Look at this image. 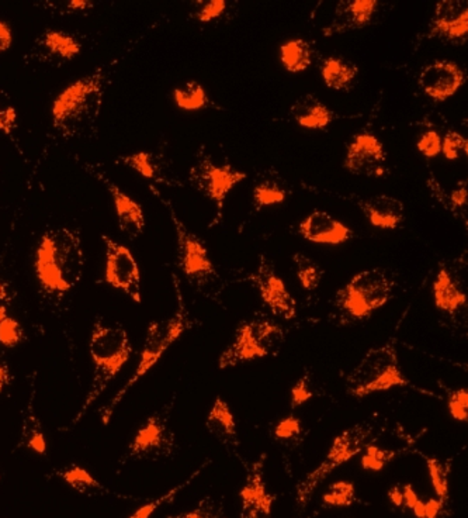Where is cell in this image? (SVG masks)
I'll use <instances>...</instances> for the list:
<instances>
[{"label": "cell", "instance_id": "cell-9", "mask_svg": "<svg viewBox=\"0 0 468 518\" xmlns=\"http://www.w3.org/2000/svg\"><path fill=\"white\" fill-rule=\"evenodd\" d=\"M106 249L105 280L114 289L121 290L136 303L143 302L141 295V270L130 249L114 241L108 236H101Z\"/></svg>", "mask_w": 468, "mask_h": 518}, {"label": "cell", "instance_id": "cell-42", "mask_svg": "<svg viewBox=\"0 0 468 518\" xmlns=\"http://www.w3.org/2000/svg\"><path fill=\"white\" fill-rule=\"evenodd\" d=\"M417 150L426 158H435L442 151V137L436 130H427L417 143Z\"/></svg>", "mask_w": 468, "mask_h": 518}, {"label": "cell", "instance_id": "cell-11", "mask_svg": "<svg viewBox=\"0 0 468 518\" xmlns=\"http://www.w3.org/2000/svg\"><path fill=\"white\" fill-rule=\"evenodd\" d=\"M174 436L169 429L168 416L156 411L139 427L131 442L128 455L136 459H159L173 452Z\"/></svg>", "mask_w": 468, "mask_h": 518}, {"label": "cell", "instance_id": "cell-7", "mask_svg": "<svg viewBox=\"0 0 468 518\" xmlns=\"http://www.w3.org/2000/svg\"><path fill=\"white\" fill-rule=\"evenodd\" d=\"M285 340L282 327L270 320H253L240 325L231 345L221 353L219 368H234L240 363L266 358Z\"/></svg>", "mask_w": 468, "mask_h": 518}, {"label": "cell", "instance_id": "cell-29", "mask_svg": "<svg viewBox=\"0 0 468 518\" xmlns=\"http://www.w3.org/2000/svg\"><path fill=\"white\" fill-rule=\"evenodd\" d=\"M173 99L177 108L186 112H196L209 102L206 89L196 80H189L184 85L176 88L173 90Z\"/></svg>", "mask_w": 468, "mask_h": 518}, {"label": "cell", "instance_id": "cell-35", "mask_svg": "<svg viewBox=\"0 0 468 518\" xmlns=\"http://www.w3.org/2000/svg\"><path fill=\"white\" fill-rule=\"evenodd\" d=\"M121 161L126 166H130L134 171L138 172L139 175H143L146 179L158 178V165H156L155 158L152 154L146 151L141 153L131 154V155L121 156Z\"/></svg>", "mask_w": 468, "mask_h": 518}, {"label": "cell", "instance_id": "cell-8", "mask_svg": "<svg viewBox=\"0 0 468 518\" xmlns=\"http://www.w3.org/2000/svg\"><path fill=\"white\" fill-rule=\"evenodd\" d=\"M370 434V427L366 426V424H356V426L342 431L333 439L332 447L329 449L323 464L316 467L315 471L308 474L307 477L298 485L297 496H295L298 509L303 510L308 504L316 486L323 484L328 475L332 474L336 467L345 465L346 462L351 461L356 455L363 451Z\"/></svg>", "mask_w": 468, "mask_h": 518}, {"label": "cell", "instance_id": "cell-19", "mask_svg": "<svg viewBox=\"0 0 468 518\" xmlns=\"http://www.w3.org/2000/svg\"><path fill=\"white\" fill-rule=\"evenodd\" d=\"M298 232L307 241L315 244L339 245L349 241L353 231L326 212H314L305 217L298 227Z\"/></svg>", "mask_w": 468, "mask_h": 518}, {"label": "cell", "instance_id": "cell-46", "mask_svg": "<svg viewBox=\"0 0 468 518\" xmlns=\"http://www.w3.org/2000/svg\"><path fill=\"white\" fill-rule=\"evenodd\" d=\"M27 448L32 449L38 455L45 454V451H47V441H45L44 434L40 429H34L30 434L29 439H27Z\"/></svg>", "mask_w": 468, "mask_h": 518}, {"label": "cell", "instance_id": "cell-32", "mask_svg": "<svg viewBox=\"0 0 468 518\" xmlns=\"http://www.w3.org/2000/svg\"><path fill=\"white\" fill-rule=\"evenodd\" d=\"M356 500V487L351 482L339 480L331 485L328 492L323 494V504L328 507H349Z\"/></svg>", "mask_w": 468, "mask_h": 518}, {"label": "cell", "instance_id": "cell-24", "mask_svg": "<svg viewBox=\"0 0 468 518\" xmlns=\"http://www.w3.org/2000/svg\"><path fill=\"white\" fill-rule=\"evenodd\" d=\"M35 45L40 48L42 57H47L50 61H60V62L73 60L82 52L80 40L70 33L61 32V30H47L38 39Z\"/></svg>", "mask_w": 468, "mask_h": 518}, {"label": "cell", "instance_id": "cell-22", "mask_svg": "<svg viewBox=\"0 0 468 518\" xmlns=\"http://www.w3.org/2000/svg\"><path fill=\"white\" fill-rule=\"evenodd\" d=\"M435 306L440 312L454 315L460 308L467 305V295L460 287V283L450 274V270L442 267L437 272L434 287Z\"/></svg>", "mask_w": 468, "mask_h": 518}, {"label": "cell", "instance_id": "cell-41", "mask_svg": "<svg viewBox=\"0 0 468 518\" xmlns=\"http://www.w3.org/2000/svg\"><path fill=\"white\" fill-rule=\"evenodd\" d=\"M24 337L22 325L14 318L7 316L4 322L0 323V344L6 348H13L19 345Z\"/></svg>", "mask_w": 468, "mask_h": 518}, {"label": "cell", "instance_id": "cell-16", "mask_svg": "<svg viewBox=\"0 0 468 518\" xmlns=\"http://www.w3.org/2000/svg\"><path fill=\"white\" fill-rule=\"evenodd\" d=\"M266 454L260 457L248 471L247 482L240 489L239 497L242 502L240 518H270L276 497L267 492L263 469H265Z\"/></svg>", "mask_w": 468, "mask_h": 518}, {"label": "cell", "instance_id": "cell-52", "mask_svg": "<svg viewBox=\"0 0 468 518\" xmlns=\"http://www.w3.org/2000/svg\"><path fill=\"white\" fill-rule=\"evenodd\" d=\"M68 7L70 10H75V12H83V10L93 7V4L89 2V0H70V2H68Z\"/></svg>", "mask_w": 468, "mask_h": 518}, {"label": "cell", "instance_id": "cell-39", "mask_svg": "<svg viewBox=\"0 0 468 518\" xmlns=\"http://www.w3.org/2000/svg\"><path fill=\"white\" fill-rule=\"evenodd\" d=\"M447 407H449L450 416L455 421L467 423L468 421V391L465 388L450 391L447 398Z\"/></svg>", "mask_w": 468, "mask_h": 518}, {"label": "cell", "instance_id": "cell-1", "mask_svg": "<svg viewBox=\"0 0 468 518\" xmlns=\"http://www.w3.org/2000/svg\"><path fill=\"white\" fill-rule=\"evenodd\" d=\"M85 268L80 232L68 227L51 229L42 234L34 257V272L48 295L70 292L80 282Z\"/></svg>", "mask_w": 468, "mask_h": 518}, {"label": "cell", "instance_id": "cell-27", "mask_svg": "<svg viewBox=\"0 0 468 518\" xmlns=\"http://www.w3.org/2000/svg\"><path fill=\"white\" fill-rule=\"evenodd\" d=\"M280 60L288 72H303L313 62V48L305 40H290L280 47Z\"/></svg>", "mask_w": 468, "mask_h": 518}, {"label": "cell", "instance_id": "cell-3", "mask_svg": "<svg viewBox=\"0 0 468 518\" xmlns=\"http://www.w3.org/2000/svg\"><path fill=\"white\" fill-rule=\"evenodd\" d=\"M89 351L95 363L92 385L89 389L88 396L80 407V413L76 414L72 423L70 424V429L78 426L86 411L89 410V407L100 398L103 391L110 385L111 381L121 372V369L130 360L133 345L123 325H106L98 318L93 325L92 334L89 341Z\"/></svg>", "mask_w": 468, "mask_h": 518}, {"label": "cell", "instance_id": "cell-47", "mask_svg": "<svg viewBox=\"0 0 468 518\" xmlns=\"http://www.w3.org/2000/svg\"><path fill=\"white\" fill-rule=\"evenodd\" d=\"M13 30L9 23L0 20V52H5L12 47Z\"/></svg>", "mask_w": 468, "mask_h": 518}, {"label": "cell", "instance_id": "cell-48", "mask_svg": "<svg viewBox=\"0 0 468 518\" xmlns=\"http://www.w3.org/2000/svg\"><path fill=\"white\" fill-rule=\"evenodd\" d=\"M467 184H465L464 182V184H460L459 186L452 192V194H450V201H452V204L454 209H462V207H464L465 204H467Z\"/></svg>", "mask_w": 468, "mask_h": 518}, {"label": "cell", "instance_id": "cell-37", "mask_svg": "<svg viewBox=\"0 0 468 518\" xmlns=\"http://www.w3.org/2000/svg\"><path fill=\"white\" fill-rule=\"evenodd\" d=\"M440 153H443L445 158L449 159V161H455V159H459L462 154L467 155L468 140L459 131H447L446 136L443 137Z\"/></svg>", "mask_w": 468, "mask_h": 518}, {"label": "cell", "instance_id": "cell-25", "mask_svg": "<svg viewBox=\"0 0 468 518\" xmlns=\"http://www.w3.org/2000/svg\"><path fill=\"white\" fill-rule=\"evenodd\" d=\"M209 433L225 447L238 446L237 421L234 413L221 398L215 399L206 421Z\"/></svg>", "mask_w": 468, "mask_h": 518}, {"label": "cell", "instance_id": "cell-36", "mask_svg": "<svg viewBox=\"0 0 468 518\" xmlns=\"http://www.w3.org/2000/svg\"><path fill=\"white\" fill-rule=\"evenodd\" d=\"M206 466L207 464L202 465L201 467L197 469L196 474L192 475V476H190L186 482H183V484L174 487V489H172L171 492L166 493V494H164V496L158 497V499L146 503V504H144L143 507H139V509L136 510V512H134V514H131L128 518H151V515L154 514V513H155L156 510L161 507V505H164V503H168L171 502V500H173V497L176 496L177 493L181 492L182 489H184L187 485L192 484V480L196 479L197 475H199L200 472H201L202 469H204Z\"/></svg>", "mask_w": 468, "mask_h": 518}, {"label": "cell", "instance_id": "cell-33", "mask_svg": "<svg viewBox=\"0 0 468 518\" xmlns=\"http://www.w3.org/2000/svg\"><path fill=\"white\" fill-rule=\"evenodd\" d=\"M253 201L257 206L266 207L285 201V191L277 182L265 181L253 189Z\"/></svg>", "mask_w": 468, "mask_h": 518}, {"label": "cell", "instance_id": "cell-56", "mask_svg": "<svg viewBox=\"0 0 468 518\" xmlns=\"http://www.w3.org/2000/svg\"><path fill=\"white\" fill-rule=\"evenodd\" d=\"M7 317V307L6 306L0 305V323L4 322L5 318Z\"/></svg>", "mask_w": 468, "mask_h": 518}, {"label": "cell", "instance_id": "cell-20", "mask_svg": "<svg viewBox=\"0 0 468 518\" xmlns=\"http://www.w3.org/2000/svg\"><path fill=\"white\" fill-rule=\"evenodd\" d=\"M377 0H348L341 2L336 7L335 17L331 26L323 29V34L333 35L336 33H346L349 30L361 29L367 26L376 14Z\"/></svg>", "mask_w": 468, "mask_h": 518}, {"label": "cell", "instance_id": "cell-15", "mask_svg": "<svg viewBox=\"0 0 468 518\" xmlns=\"http://www.w3.org/2000/svg\"><path fill=\"white\" fill-rule=\"evenodd\" d=\"M465 83L464 71L449 60H437L422 68L417 85L422 92L437 102H445Z\"/></svg>", "mask_w": 468, "mask_h": 518}, {"label": "cell", "instance_id": "cell-28", "mask_svg": "<svg viewBox=\"0 0 468 518\" xmlns=\"http://www.w3.org/2000/svg\"><path fill=\"white\" fill-rule=\"evenodd\" d=\"M422 457L426 462L430 482H432L437 499L446 505L450 497L449 476L450 471H452V461L450 459L449 461H440V459L427 457V455H422Z\"/></svg>", "mask_w": 468, "mask_h": 518}, {"label": "cell", "instance_id": "cell-50", "mask_svg": "<svg viewBox=\"0 0 468 518\" xmlns=\"http://www.w3.org/2000/svg\"><path fill=\"white\" fill-rule=\"evenodd\" d=\"M402 494H404V505L407 509H414V505L417 504V492H415L414 486L412 485H405L402 487Z\"/></svg>", "mask_w": 468, "mask_h": 518}, {"label": "cell", "instance_id": "cell-53", "mask_svg": "<svg viewBox=\"0 0 468 518\" xmlns=\"http://www.w3.org/2000/svg\"><path fill=\"white\" fill-rule=\"evenodd\" d=\"M10 381V373L9 369H7L6 365L4 363H0V393L4 391V389L9 385Z\"/></svg>", "mask_w": 468, "mask_h": 518}, {"label": "cell", "instance_id": "cell-10", "mask_svg": "<svg viewBox=\"0 0 468 518\" xmlns=\"http://www.w3.org/2000/svg\"><path fill=\"white\" fill-rule=\"evenodd\" d=\"M152 191L159 197V201L164 202V206L168 207L171 219L173 220L177 236V259H179V267L183 270V274L190 279H202V278L214 275V265L210 259L206 245L202 244L201 240L196 234L189 231L181 220L177 219L171 202L162 197L156 189L152 188Z\"/></svg>", "mask_w": 468, "mask_h": 518}, {"label": "cell", "instance_id": "cell-34", "mask_svg": "<svg viewBox=\"0 0 468 518\" xmlns=\"http://www.w3.org/2000/svg\"><path fill=\"white\" fill-rule=\"evenodd\" d=\"M396 452L389 449L379 448L373 444H367L364 447V455L361 458V466L366 471L379 472L383 471L384 466L389 464L392 459L396 458Z\"/></svg>", "mask_w": 468, "mask_h": 518}, {"label": "cell", "instance_id": "cell-26", "mask_svg": "<svg viewBox=\"0 0 468 518\" xmlns=\"http://www.w3.org/2000/svg\"><path fill=\"white\" fill-rule=\"evenodd\" d=\"M358 72L359 68L353 62L342 57L326 58L321 67L323 82L335 90L348 89L354 78L358 77Z\"/></svg>", "mask_w": 468, "mask_h": 518}, {"label": "cell", "instance_id": "cell-17", "mask_svg": "<svg viewBox=\"0 0 468 518\" xmlns=\"http://www.w3.org/2000/svg\"><path fill=\"white\" fill-rule=\"evenodd\" d=\"M468 33V6L463 0H443L430 22V37L464 39Z\"/></svg>", "mask_w": 468, "mask_h": 518}, {"label": "cell", "instance_id": "cell-23", "mask_svg": "<svg viewBox=\"0 0 468 518\" xmlns=\"http://www.w3.org/2000/svg\"><path fill=\"white\" fill-rule=\"evenodd\" d=\"M291 116L301 127L308 130H323L333 120V113L328 106L314 95H304L291 106Z\"/></svg>", "mask_w": 468, "mask_h": 518}, {"label": "cell", "instance_id": "cell-31", "mask_svg": "<svg viewBox=\"0 0 468 518\" xmlns=\"http://www.w3.org/2000/svg\"><path fill=\"white\" fill-rule=\"evenodd\" d=\"M61 477H62L65 484L70 485L76 492L95 493L98 490H103V486L98 484V480L80 466L70 467V469L61 474Z\"/></svg>", "mask_w": 468, "mask_h": 518}, {"label": "cell", "instance_id": "cell-5", "mask_svg": "<svg viewBox=\"0 0 468 518\" xmlns=\"http://www.w3.org/2000/svg\"><path fill=\"white\" fill-rule=\"evenodd\" d=\"M404 386H409V381L402 373L394 340L371 348L346 379V391L353 398Z\"/></svg>", "mask_w": 468, "mask_h": 518}, {"label": "cell", "instance_id": "cell-6", "mask_svg": "<svg viewBox=\"0 0 468 518\" xmlns=\"http://www.w3.org/2000/svg\"><path fill=\"white\" fill-rule=\"evenodd\" d=\"M394 282L381 268L366 269L354 275L336 295V306L354 320L370 317L389 302Z\"/></svg>", "mask_w": 468, "mask_h": 518}, {"label": "cell", "instance_id": "cell-13", "mask_svg": "<svg viewBox=\"0 0 468 518\" xmlns=\"http://www.w3.org/2000/svg\"><path fill=\"white\" fill-rule=\"evenodd\" d=\"M384 144L373 133H359L346 148L343 166L354 175L381 176L386 171Z\"/></svg>", "mask_w": 468, "mask_h": 518}, {"label": "cell", "instance_id": "cell-54", "mask_svg": "<svg viewBox=\"0 0 468 518\" xmlns=\"http://www.w3.org/2000/svg\"><path fill=\"white\" fill-rule=\"evenodd\" d=\"M412 512H414L415 517L417 518H426L425 517V502H422L421 499L417 500Z\"/></svg>", "mask_w": 468, "mask_h": 518}, {"label": "cell", "instance_id": "cell-2", "mask_svg": "<svg viewBox=\"0 0 468 518\" xmlns=\"http://www.w3.org/2000/svg\"><path fill=\"white\" fill-rule=\"evenodd\" d=\"M108 73L98 70L68 85L51 106L52 125L63 137H85L100 115Z\"/></svg>", "mask_w": 468, "mask_h": 518}, {"label": "cell", "instance_id": "cell-51", "mask_svg": "<svg viewBox=\"0 0 468 518\" xmlns=\"http://www.w3.org/2000/svg\"><path fill=\"white\" fill-rule=\"evenodd\" d=\"M388 499L396 507H402L404 505V494H402L401 487L392 486L388 492Z\"/></svg>", "mask_w": 468, "mask_h": 518}, {"label": "cell", "instance_id": "cell-18", "mask_svg": "<svg viewBox=\"0 0 468 518\" xmlns=\"http://www.w3.org/2000/svg\"><path fill=\"white\" fill-rule=\"evenodd\" d=\"M110 193L113 201L114 209L117 213L118 226L124 236L130 240L138 239L145 229V216H144L143 207L138 202L134 201L133 197L128 196L126 192L121 191L117 184L111 182L110 179L101 175L98 172L92 171Z\"/></svg>", "mask_w": 468, "mask_h": 518}, {"label": "cell", "instance_id": "cell-4", "mask_svg": "<svg viewBox=\"0 0 468 518\" xmlns=\"http://www.w3.org/2000/svg\"><path fill=\"white\" fill-rule=\"evenodd\" d=\"M179 300H181L179 308H177L176 315L173 317L152 322L149 325L145 341H144L143 351H141V360H139L138 368L136 369V372L128 379L123 389L114 396L113 400L100 409L101 423L105 424V426L110 423L111 416H113L116 407L121 403L126 391H130V389L136 385V381L144 378L156 365V363L161 360L162 355L183 335V333H186L192 327V322H190L189 315H187L186 308H184V303L182 302L181 297H179Z\"/></svg>", "mask_w": 468, "mask_h": 518}, {"label": "cell", "instance_id": "cell-43", "mask_svg": "<svg viewBox=\"0 0 468 518\" xmlns=\"http://www.w3.org/2000/svg\"><path fill=\"white\" fill-rule=\"evenodd\" d=\"M227 9L225 0H211L207 4H199V9L196 10V19L201 23H209L211 20L221 16Z\"/></svg>", "mask_w": 468, "mask_h": 518}, {"label": "cell", "instance_id": "cell-55", "mask_svg": "<svg viewBox=\"0 0 468 518\" xmlns=\"http://www.w3.org/2000/svg\"><path fill=\"white\" fill-rule=\"evenodd\" d=\"M10 293L9 289H7L6 285L4 282H0V300H4V302H10Z\"/></svg>", "mask_w": 468, "mask_h": 518}, {"label": "cell", "instance_id": "cell-44", "mask_svg": "<svg viewBox=\"0 0 468 518\" xmlns=\"http://www.w3.org/2000/svg\"><path fill=\"white\" fill-rule=\"evenodd\" d=\"M300 433L301 420L298 417L293 416V414L278 421L275 429V437L277 439L295 438V436H300Z\"/></svg>", "mask_w": 468, "mask_h": 518}, {"label": "cell", "instance_id": "cell-38", "mask_svg": "<svg viewBox=\"0 0 468 518\" xmlns=\"http://www.w3.org/2000/svg\"><path fill=\"white\" fill-rule=\"evenodd\" d=\"M17 128V110L12 99L5 90L0 89V131L12 136Z\"/></svg>", "mask_w": 468, "mask_h": 518}, {"label": "cell", "instance_id": "cell-45", "mask_svg": "<svg viewBox=\"0 0 468 518\" xmlns=\"http://www.w3.org/2000/svg\"><path fill=\"white\" fill-rule=\"evenodd\" d=\"M313 391L310 388L308 376H303L300 381L291 389V409L295 410L297 407L303 406L313 399Z\"/></svg>", "mask_w": 468, "mask_h": 518}, {"label": "cell", "instance_id": "cell-30", "mask_svg": "<svg viewBox=\"0 0 468 518\" xmlns=\"http://www.w3.org/2000/svg\"><path fill=\"white\" fill-rule=\"evenodd\" d=\"M295 262L297 267V277L304 289L313 292L320 287L323 270L311 258L304 254H295Z\"/></svg>", "mask_w": 468, "mask_h": 518}, {"label": "cell", "instance_id": "cell-40", "mask_svg": "<svg viewBox=\"0 0 468 518\" xmlns=\"http://www.w3.org/2000/svg\"><path fill=\"white\" fill-rule=\"evenodd\" d=\"M169 518H227V515H225L221 503L207 497V499L201 500L196 509L192 510V512Z\"/></svg>", "mask_w": 468, "mask_h": 518}, {"label": "cell", "instance_id": "cell-12", "mask_svg": "<svg viewBox=\"0 0 468 518\" xmlns=\"http://www.w3.org/2000/svg\"><path fill=\"white\" fill-rule=\"evenodd\" d=\"M245 178V172L235 171L229 165H215L210 158L200 159L190 171V181L194 188L220 206L227 194Z\"/></svg>", "mask_w": 468, "mask_h": 518}, {"label": "cell", "instance_id": "cell-14", "mask_svg": "<svg viewBox=\"0 0 468 518\" xmlns=\"http://www.w3.org/2000/svg\"><path fill=\"white\" fill-rule=\"evenodd\" d=\"M255 287L259 290L260 297L273 315L291 320L297 316V303L288 292L282 278L276 274L275 267L265 257H260L259 268L252 277Z\"/></svg>", "mask_w": 468, "mask_h": 518}, {"label": "cell", "instance_id": "cell-21", "mask_svg": "<svg viewBox=\"0 0 468 518\" xmlns=\"http://www.w3.org/2000/svg\"><path fill=\"white\" fill-rule=\"evenodd\" d=\"M356 202L371 226L377 229L394 230L404 220V204L396 197L381 194V196L358 199Z\"/></svg>", "mask_w": 468, "mask_h": 518}, {"label": "cell", "instance_id": "cell-49", "mask_svg": "<svg viewBox=\"0 0 468 518\" xmlns=\"http://www.w3.org/2000/svg\"><path fill=\"white\" fill-rule=\"evenodd\" d=\"M443 504L439 499H429L425 502V517L426 518H439L442 514Z\"/></svg>", "mask_w": 468, "mask_h": 518}]
</instances>
